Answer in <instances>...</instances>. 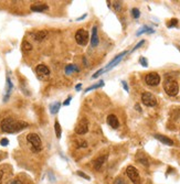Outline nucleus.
Segmentation results:
<instances>
[{"mask_svg":"<svg viewBox=\"0 0 180 184\" xmlns=\"http://www.w3.org/2000/svg\"><path fill=\"white\" fill-rule=\"evenodd\" d=\"M154 137H155L157 140H159L161 143L164 144H167V146H174V141L170 139V138H168V137H166V136H164V134H154Z\"/></svg>","mask_w":180,"mask_h":184,"instance_id":"obj_13","label":"nucleus"},{"mask_svg":"<svg viewBox=\"0 0 180 184\" xmlns=\"http://www.w3.org/2000/svg\"><path fill=\"white\" fill-rule=\"evenodd\" d=\"M12 83H11L10 80V77L9 76H7V94H6V97H5V100L8 99V97H9V95H10L11 90H12Z\"/></svg>","mask_w":180,"mask_h":184,"instance_id":"obj_18","label":"nucleus"},{"mask_svg":"<svg viewBox=\"0 0 180 184\" xmlns=\"http://www.w3.org/2000/svg\"><path fill=\"white\" fill-rule=\"evenodd\" d=\"M126 54H127V51H124V52H122L120 54L117 55L116 57H114V59H113V60H112L110 63H108V65H107L105 69H104V71H105V72H106V71H110V69H113L114 66H116V65L120 63V61H122V59H123V57H124Z\"/></svg>","mask_w":180,"mask_h":184,"instance_id":"obj_9","label":"nucleus"},{"mask_svg":"<svg viewBox=\"0 0 180 184\" xmlns=\"http://www.w3.org/2000/svg\"><path fill=\"white\" fill-rule=\"evenodd\" d=\"M31 11H34V12H43V11H46L49 9V7L46 5H32L30 7Z\"/></svg>","mask_w":180,"mask_h":184,"instance_id":"obj_15","label":"nucleus"},{"mask_svg":"<svg viewBox=\"0 0 180 184\" xmlns=\"http://www.w3.org/2000/svg\"><path fill=\"white\" fill-rule=\"evenodd\" d=\"M35 72H37V74L41 76V77H43V76H48V75H50V70H49V67L48 66H45L43 64H40L37 66V69H35Z\"/></svg>","mask_w":180,"mask_h":184,"instance_id":"obj_10","label":"nucleus"},{"mask_svg":"<svg viewBox=\"0 0 180 184\" xmlns=\"http://www.w3.org/2000/svg\"><path fill=\"white\" fill-rule=\"evenodd\" d=\"M144 43H145V41H144V40H141V41H140V42H139V43H138V44L136 45L135 48H134V49H133V51L137 50V49H138V48H140V46H141V45L144 44Z\"/></svg>","mask_w":180,"mask_h":184,"instance_id":"obj_33","label":"nucleus"},{"mask_svg":"<svg viewBox=\"0 0 180 184\" xmlns=\"http://www.w3.org/2000/svg\"><path fill=\"white\" fill-rule=\"evenodd\" d=\"M122 84H123V86H124V88H125L126 92H129V90H128V85H127V83H126L125 80H123Z\"/></svg>","mask_w":180,"mask_h":184,"instance_id":"obj_34","label":"nucleus"},{"mask_svg":"<svg viewBox=\"0 0 180 184\" xmlns=\"http://www.w3.org/2000/svg\"><path fill=\"white\" fill-rule=\"evenodd\" d=\"M46 35H48V33L45 31H38V32L33 33V38L35 41H42L46 38Z\"/></svg>","mask_w":180,"mask_h":184,"instance_id":"obj_16","label":"nucleus"},{"mask_svg":"<svg viewBox=\"0 0 180 184\" xmlns=\"http://www.w3.org/2000/svg\"><path fill=\"white\" fill-rule=\"evenodd\" d=\"M102 86H104V82H103V80H101L100 83H97V84L92 85V86H90V87H87V88H86L84 92H85V93H87V92H90V90H96V88H100V87H102Z\"/></svg>","mask_w":180,"mask_h":184,"instance_id":"obj_22","label":"nucleus"},{"mask_svg":"<svg viewBox=\"0 0 180 184\" xmlns=\"http://www.w3.org/2000/svg\"><path fill=\"white\" fill-rule=\"evenodd\" d=\"M79 67L77 66H75L73 64H69L68 66H65V73L66 74H72V73H74V72H79Z\"/></svg>","mask_w":180,"mask_h":184,"instance_id":"obj_17","label":"nucleus"},{"mask_svg":"<svg viewBox=\"0 0 180 184\" xmlns=\"http://www.w3.org/2000/svg\"><path fill=\"white\" fill-rule=\"evenodd\" d=\"M126 173H127V176L129 178V180L134 184H139L140 183L139 173H138V171H137V169H136L135 167H133V165L127 167V169H126Z\"/></svg>","mask_w":180,"mask_h":184,"instance_id":"obj_5","label":"nucleus"},{"mask_svg":"<svg viewBox=\"0 0 180 184\" xmlns=\"http://www.w3.org/2000/svg\"><path fill=\"white\" fill-rule=\"evenodd\" d=\"M100 43L98 40V34H97V27H93L92 29V38H91V45L93 48H96Z\"/></svg>","mask_w":180,"mask_h":184,"instance_id":"obj_11","label":"nucleus"},{"mask_svg":"<svg viewBox=\"0 0 180 184\" xmlns=\"http://www.w3.org/2000/svg\"><path fill=\"white\" fill-rule=\"evenodd\" d=\"M107 124L110 125L113 129H117L118 126H120V121H118V119H117V117H116L115 115H110L107 117Z\"/></svg>","mask_w":180,"mask_h":184,"instance_id":"obj_12","label":"nucleus"},{"mask_svg":"<svg viewBox=\"0 0 180 184\" xmlns=\"http://www.w3.org/2000/svg\"><path fill=\"white\" fill-rule=\"evenodd\" d=\"M54 129H55V134H56V138H58V139H60L61 134H62V129H61V126H60V124H59V121H55Z\"/></svg>","mask_w":180,"mask_h":184,"instance_id":"obj_20","label":"nucleus"},{"mask_svg":"<svg viewBox=\"0 0 180 184\" xmlns=\"http://www.w3.org/2000/svg\"><path fill=\"white\" fill-rule=\"evenodd\" d=\"M31 50H32L31 43H29L28 41H23V42H22V51H23V52H30Z\"/></svg>","mask_w":180,"mask_h":184,"instance_id":"obj_23","label":"nucleus"},{"mask_svg":"<svg viewBox=\"0 0 180 184\" xmlns=\"http://www.w3.org/2000/svg\"><path fill=\"white\" fill-rule=\"evenodd\" d=\"M114 184H126V182L124 181L123 178H117V179L114 181Z\"/></svg>","mask_w":180,"mask_h":184,"instance_id":"obj_30","label":"nucleus"},{"mask_svg":"<svg viewBox=\"0 0 180 184\" xmlns=\"http://www.w3.org/2000/svg\"><path fill=\"white\" fill-rule=\"evenodd\" d=\"M131 15H133L135 19H138V18H139V15H140L139 10H138L137 8H134V9L131 10Z\"/></svg>","mask_w":180,"mask_h":184,"instance_id":"obj_25","label":"nucleus"},{"mask_svg":"<svg viewBox=\"0 0 180 184\" xmlns=\"http://www.w3.org/2000/svg\"><path fill=\"white\" fill-rule=\"evenodd\" d=\"M60 107H61L60 101H56V103H54V104H52L50 106V113L52 115H55L56 113H59V109H60Z\"/></svg>","mask_w":180,"mask_h":184,"instance_id":"obj_19","label":"nucleus"},{"mask_svg":"<svg viewBox=\"0 0 180 184\" xmlns=\"http://www.w3.org/2000/svg\"><path fill=\"white\" fill-rule=\"evenodd\" d=\"M177 49H178V50H179V52H180V46H178V45H177Z\"/></svg>","mask_w":180,"mask_h":184,"instance_id":"obj_38","label":"nucleus"},{"mask_svg":"<svg viewBox=\"0 0 180 184\" xmlns=\"http://www.w3.org/2000/svg\"><path fill=\"white\" fill-rule=\"evenodd\" d=\"M145 82L147 85L149 86H157L160 83V76L159 74H157L155 72L149 73L145 76Z\"/></svg>","mask_w":180,"mask_h":184,"instance_id":"obj_7","label":"nucleus"},{"mask_svg":"<svg viewBox=\"0 0 180 184\" xmlns=\"http://www.w3.org/2000/svg\"><path fill=\"white\" fill-rule=\"evenodd\" d=\"M164 90H165L166 94L174 97L176 95L179 93V85H178V82L171 77L170 75H166L165 77V82H164Z\"/></svg>","mask_w":180,"mask_h":184,"instance_id":"obj_2","label":"nucleus"},{"mask_svg":"<svg viewBox=\"0 0 180 184\" xmlns=\"http://www.w3.org/2000/svg\"><path fill=\"white\" fill-rule=\"evenodd\" d=\"M153 32H154V30H153L151 28L145 25V27H143V28L137 32V35H141V34H144V33H153Z\"/></svg>","mask_w":180,"mask_h":184,"instance_id":"obj_21","label":"nucleus"},{"mask_svg":"<svg viewBox=\"0 0 180 184\" xmlns=\"http://www.w3.org/2000/svg\"><path fill=\"white\" fill-rule=\"evenodd\" d=\"M104 72H105V71H104V69H101V70H98V71H97V72L95 73V74H94L93 76H92V78H97V77H98L100 75L103 74Z\"/></svg>","mask_w":180,"mask_h":184,"instance_id":"obj_27","label":"nucleus"},{"mask_svg":"<svg viewBox=\"0 0 180 184\" xmlns=\"http://www.w3.org/2000/svg\"><path fill=\"white\" fill-rule=\"evenodd\" d=\"M8 143H9V140L7 139V138H4V139H1V141H0V144L4 146V147L8 146Z\"/></svg>","mask_w":180,"mask_h":184,"instance_id":"obj_32","label":"nucleus"},{"mask_svg":"<svg viewBox=\"0 0 180 184\" xmlns=\"http://www.w3.org/2000/svg\"><path fill=\"white\" fill-rule=\"evenodd\" d=\"M10 184H22V182H21L20 180H13Z\"/></svg>","mask_w":180,"mask_h":184,"instance_id":"obj_36","label":"nucleus"},{"mask_svg":"<svg viewBox=\"0 0 180 184\" xmlns=\"http://www.w3.org/2000/svg\"><path fill=\"white\" fill-rule=\"evenodd\" d=\"M113 6H114V9L116 11H120V9H122V2L120 1H114Z\"/></svg>","mask_w":180,"mask_h":184,"instance_id":"obj_26","label":"nucleus"},{"mask_svg":"<svg viewBox=\"0 0 180 184\" xmlns=\"http://www.w3.org/2000/svg\"><path fill=\"white\" fill-rule=\"evenodd\" d=\"M71 99H72V97H69V98H68V99L65 100L64 103H63V105H64V106H68V105H70V103H71Z\"/></svg>","mask_w":180,"mask_h":184,"instance_id":"obj_35","label":"nucleus"},{"mask_svg":"<svg viewBox=\"0 0 180 184\" xmlns=\"http://www.w3.org/2000/svg\"><path fill=\"white\" fill-rule=\"evenodd\" d=\"M27 141L31 144V148L34 152H39L42 149V141H41L39 134H29L27 136Z\"/></svg>","mask_w":180,"mask_h":184,"instance_id":"obj_3","label":"nucleus"},{"mask_svg":"<svg viewBox=\"0 0 180 184\" xmlns=\"http://www.w3.org/2000/svg\"><path fill=\"white\" fill-rule=\"evenodd\" d=\"M29 125L25 121H20V120H15L11 117H7L5 119L1 120L0 122V128L4 132L7 134H15V132H19L21 130L28 128Z\"/></svg>","mask_w":180,"mask_h":184,"instance_id":"obj_1","label":"nucleus"},{"mask_svg":"<svg viewBox=\"0 0 180 184\" xmlns=\"http://www.w3.org/2000/svg\"><path fill=\"white\" fill-rule=\"evenodd\" d=\"M75 40H76L77 44L85 46V45L89 43V40H90L89 32L86 30H84V29H80V30L76 32V34H75Z\"/></svg>","mask_w":180,"mask_h":184,"instance_id":"obj_4","label":"nucleus"},{"mask_svg":"<svg viewBox=\"0 0 180 184\" xmlns=\"http://www.w3.org/2000/svg\"><path fill=\"white\" fill-rule=\"evenodd\" d=\"M139 62H140V64L143 65L144 67H147V66H148V61L146 60L145 57H140V59H139Z\"/></svg>","mask_w":180,"mask_h":184,"instance_id":"obj_28","label":"nucleus"},{"mask_svg":"<svg viewBox=\"0 0 180 184\" xmlns=\"http://www.w3.org/2000/svg\"><path fill=\"white\" fill-rule=\"evenodd\" d=\"M81 87H82V85H81V84L76 85V87H75V90H81Z\"/></svg>","mask_w":180,"mask_h":184,"instance_id":"obj_37","label":"nucleus"},{"mask_svg":"<svg viewBox=\"0 0 180 184\" xmlns=\"http://www.w3.org/2000/svg\"><path fill=\"white\" fill-rule=\"evenodd\" d=\"M137 160H138V162H139V163L144 164L145 167H148V165H149L148 159L146 158L145 155H143V154H141V157H140V155H138V157H137Z\"/></svg>","mask_w":180,"mask_h":184,"instance_id":"obj_24","label":"nucleus"},{"mask_svg":"<svg viewBox=\"0 0 180 184\" xmlns=\"http://www.w3.org/2000/svg\"><path fill=\"white\" fill-rule=\"evenodd\" d=\"M177 23H178V20L177 19H171V21H170V23H168V28H172V27H175V25H177Z\"/></svg>","mask_w":180,"mask_h":184,"instance_id":"obj_29","label":"nucleus"},{"mask_svg":"<svg viewBox=\"0 0 180 184\" xmlns=\"http://www.w3.org/2000/svg\"><path fill=\"white\" fill-rule=\"evenodd\" d=\"M141 101H143V104L145 105V106H147V107H154V106L157 105L156 97L151 94V93H148V92L143 93V95H141Z\"/></svg>","mask_w":180,"mask_h":184,"instance_id":"obj_6","label":"nucleus"},{"mask_svg":"<svg viewBox=\"0 0 180 184\" xmlns=\"http://www.w3.org/2000/svg\"><path fill=\"white\" fill-rule=\"evenodd\" d=\"M89 131V120L86 118H82L77 126L75 127V132L77 134H85Z\"/></svg>","mask_w":180,"mask_h":184,"instance_id":"obj_8","label":"nucleus"},{"mask_svg":"<svg viewBox=\"0 0 180 184\" xmlns=\"http://www.w3.org/2000/svg\"><path fill=\"white\" fill-rule=\"evenodd\" d=\"M106 160H107V154H105V155H102V157H98V158H97L96 160H94V162H93V164H94V168H95L97 171L101 170L102 165L105 163Z\"/></svg>","mask_w":180,"mask_h":184,"instance_id":"obj_14","label":"nucleus"},{"mask_svg":"<svg viewBox=\"0 0 180 184\" xmlns=\"http://www.w3.org/2000/svg\"><path fill=\"white\" fill-rule=\"evenodd\" d=\"M77 175H80V176H82V178H84V179H86V180H89V181L91 180L89 175H86V174L83 173V172H81V171H77Z\"/></svg>","mask_w":180,"mask_h":184,"instance_id":"obj_31","label":"nucleus"}]
</instances>
